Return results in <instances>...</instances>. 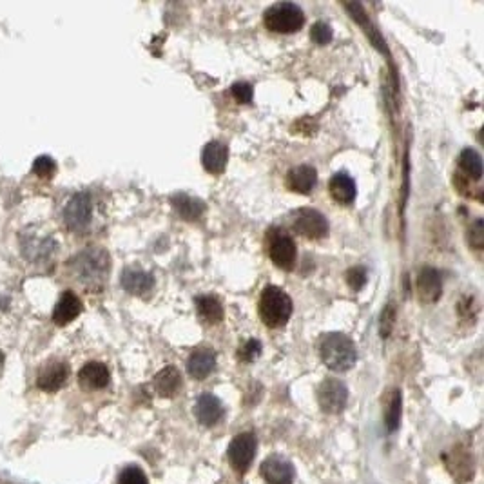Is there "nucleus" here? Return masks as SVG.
Returning <instances> with one entry per match:
<instances>
[{
    "mask_svg": "<svg viewBox=\"0 0 484 484\" xmlns=\"http://www.w3.org/2000/svg\"><path fill=\"white\" fill-rule=\"evenodd\" d=\"M181 388V376L176 367H165L154 377V390L162 398H174Z\"/></svg>",
    "mask_w": 484,
    "mask_h": 484,
    "instance_id": "obj_22",
    "label": "nucleus"
},
{
    "mask_svg": "<svg viewBox=\"0 0 484 484\" xmlns=\"http://www.w3.org/2000/svg\"><path fill=\"white\" fill-rule=\"evenodd\" d=\"M227 160H229V149L222 142H209L202 151L204 169L211 174H222L227 167Z\"/></svg>",
    "mask_w": 484,
    "mask_h": 484,
    "instance_id": "obj_16",
    "label": "nucleus"
},
{
    "mask_svg": "<svg viewBox=\"0 0 484 484\" xmlns=\"http://www.w3.org/2000/svg\"><path fill=\"white\" fill-rule=\"evenodd\" d=\"M294 231L307 240H322L328 232V222L316 209H299L294 214L292 222Z\"/></svg>",
    "mask_w": 484,
    "mask_h": 484,
    "instance_id": "obj_7",
    "label": "nucleus"
},
{
    "mask_svg": "<svg viewBox=\"0 0 484 484\" xmlns=\"http://www.w3.org/2000/svg\"><path fill=\"white\" fill-rule=\"evenodd\" d=\"M123 290H127L129 294L135 296H145L151 292L154 287V278L149 272H144L140 269H126L120 278Z\"/></svg>",
    "mask_w": 484,
    "mask_h": 484,
    "instance_id": "obj_19",
    "label": "nucleus"
},
{
    "mask_svg": "<svg viewBox=\"0 0 484 484\" xmlns=\"http://www.w3.org/2000/svg\"><path fill=\"white\" fill-rule=\"evenodd\" d=\"M417 290H419V298L425 303H435L441 298L443 292V283H441V274L435 269L426 267L423 269L417 280Z\"/></svg>",
    "mask_w": 484,
    "mask_h": 484,
    "instance_id": "obj_17",
    "label": "nucleus"
},
{
    "mask_svg": "<svg viewBox=\"0 0 484 484\" xmlns=\"http://www.w3.org/2000/svg\"><path fill=\"white\" fill-rule=\"evenodd\" d=\"M317 401L323 412L340 414L349 401V388L340 379H325L317 388Z\"/></svg>",
    "mask_w": 484,
    "mask_h": 484,
    "instance_id": "obj_9",
    "label": "nucleus"
},
{
    "mask_svg": "<svg viewBox=\"0 0 484 484\" xmlns=\"http://www.w3.org/2000/svg\"><path fill=\"white\" fill-rule=\"evenodd\" d=\"M111 374L104 363L91 361L78 372V383L86 390H102L109 385Z\"/></svg>",
    "mask_w": 484,
    "mask_h": 484,
    "instance_id": "obj_14",
    "label": "nucleus"
},
{
    "mask_svg": "<svg viewBox=\"0 0 484 484\" xmlns=\"http://www.w3.org/2000/svg\"><path fill=\"white\" fill-rule=\"evenodd\" d=\"M54 172H56V163L51 156H38L33 163V174H36L38 178L50 180L54 176Z\"/></svg>",
    "mask_w": 484,
    "mask_h": 484,
    "instance_id": "obj_26",
    "label": "nucleus"
},
{
    "mask_svg": "<svg viewBox=\"0 0 484 484\" xmlns=\"http://www.w3.org/2000/svg\"><path fill=\"white\" fill-rule=\"evenodd\" d=\"M468 241L474 249H483L484 234H483V220H476V223L470 227V234H468Z\"/></svg>",
    "mask_w": 484,
    "mask_h": 484,
    "instance_id": "obj_32",
    "label": "nucleus"
},
{
    "mask_svg": "<svg viewBox=\"0 0 484 484\" xmlns=\"http://www.w3.org/2000/svg\"><path fill=\"white\" fill-rule=\"evenodd\" d=\"M118 484H149V481L138 467H127L118 477Z\"/></svg>",
    "mask_w": 484,
    "mask_h": 484,
    "instance_id": "obj_27",
    "label": "nucleus"
},
{
    "mask_svg": "<svg viewBox=\"0 0 484 484\" xmlns=\"http://www.w3.org/2000/svg\"><path fill=\"white\" fill-rule=\"evenodd\" d=\"M252 86L247 84V82H238L232 86V96H234L240 104H250L252 102Z\"/></svg>",
    "mask_w": 484,
    "mask_h": 484,
    "instance_id": "obj_30",
    "label": "nucleus"
},
{
    "mask_svg": "<svg viewBox=\"0 0 484 484\" xmlns=\"http://www.w3.org/2000/svg\"><path fill=\"white\" fill-rule=\"evenodd\" d=\"M256 448H258V441H256V435L252 432H243V434L236 435L229 444V452H227L232 468L240 474H245L252 464Z\"/></svg>",
    "mask_w": 484,
    "mask_h": 484,
    "instance_id": "obj_6",
    "label": "nucleus"
},
{
    "mask_svg": "<svg viewBox=\"0 0 484 484\" xmlns=\"http://www.w3.org/2000/svg\"><path fill=\"white\" fill-rule=\"evenodd\" d=\"M259 354H262V343L258 340H249L240 349L238 358L243 363H252L254 359L259 358Z\"/></svg>",
    "mask_w": 484,
    "mask_h": 484,
    "instance_id": "obj_29",
    "label": "nucleus"
},
{
    "mask_svg": "<svg viewBox=\"0 0 484 484\" xmlns=\"http://www.w3.org/2000/svg\"><path fill=\"white\" fill-rule=\"evenodd\" d=\"M269 256L278 269L292 271L296 265V256H298L294 240L285 231H271V234H269Z\"/></svg>",
    "mask_w": 484,
    "mask_h": 484,
    "instance_id": "obj_5",
    "label": "nucleus"
},
{
    "mask_svg": "<svg viewBox=\"0 0 484 484\" xmlns=\"http://www.w3.org/2000/svg\"><path fill=\"white\" fill-rule=\"evenodd\" d=\"M109 267V254L100 247H89L82 250L77 258L73 259V271L77 274L78 280L87 285H98L107 278Z\"/></svg>",
    "mask_w": 484,
    "mask_h": 484,
    "instance_id": "obj_3",
    "label": "nucleus"
},
{
    "mask_svg": "<svg viewBox=\"0 0 484 484\" xmlns=\"http://www.w3.org/2000/svg\"><path fill=\"white\" fill-rule=\"evenodd\" d=\"M263 22H265L267 29H271V31L290 35V33L299 31L303 27V9L292 4V2H278V4L271 6L263 13Z\"/></svg>",
    "mask_w": 484,
    "mask_h": 484,
    "instance_id": "obj_4",
    "label": "nucleus"
},
{
    "mask_svg": "<svg viewBox=\"0 0 484 484\" xmlns=\"http://www.w3.org/2000/svg\"><path fill=\"white\" fill-rule=\"evenodd\" d=\"M294 476L292 462L281 455H271L262 462V477L267 484H292Z\"/></svg>",
    "mask_w": 484,
    "mask_h": 484,
    "instance_id": "obj_11",
    "label": "nucleus"
},
{
    "mask_svg": "<svg viewBox=\"0 0 484 484\" xmlns=\"http://www.w3.org/2000/svg\"><path fill=\"white\" fill-rule=\"evenodd\" d=\"M292 314V299L280 287H265L259 298V316L269 328L285 326Z\"/></svg>",
    "mask_w": 484,
    "mask_h": 484,
    "instance_id": "obj_2",
    "label": "nucleus"
},
{
    "mask_svg": "<svg viewBox=\"0 0 484 484\" xmlns=\"http://www.w3.org/2000/svg\"><path fill=\"white\" fill-rule=\"evenodd\" d=\"M69 377V367L66 361H60V359H51L40 368L38 372V377H36V385L38 388L44 390V392H59L66 383H68Z\"/></svg>",
    "mask_w": 484,
    "mask_h": 484,
    "instance_id": "obj_10",
    "label": "nucleus"
},
{
    "mask_svg": "<svg viewBox=\"0 0 484 484\" xmlns=\"http://www.w3.org/2000/svg\"><path fill=\"white\" fill-rule=\"evenodd\" d=\"M171 204L178 216L183 218L186 222H196L205 213L204 202H199L198 198H192L189 195H174L171 198Z\"/></svg>",
    "mask_w": 484,
    "mask_h": 484,
    "instance_id": "obj_21",
    "label": "nucleus"
},
{
    "mask_svg": "<svg viewBox=\"0 0 484 484\" xmlns=\"http://www.w3.org/2000/svg\"><path fill=\"white\" fill-rule=\"evenodd\" d=\"M196 310L202 322L216 325L223 319V305L214 296H199L196 298Z\"/></svg>",
    "mask_w": 484,
    "mask_h": 484,
    "instance_id": "obj_23",
    "label": "nucleus"
},
{
    "mask_svg": "<svg viewBox=\"0 0 484 484\" xmlns=\"http://www.w3.org/2000/svg\"><path fill=\"white\" fill-rule=\"evenodd\" d=\"M401 408H403V398H401V392L395 390L392 394V399L388 403V410H386V430L390 434H394L399 428V423H401Z\"/></svg>",
    "mask_w": 484,
    "mask_h": 484,
    "instance_id": "obj_25",
    "label": "nucleus"
},
{
    "mask_svg": "<svg viewBox=\"0 0 484 484\" xmlns=\"http://www.w3.org/2000/svg\"><path fill=\"white\" fill-rule=\"evenodd\" d=\"M347 281H349L350 289L361 290L367 283V271L363 267H354L350 269L349 274H347Z\"/></svg>",
    "mask_w": 484,
    "mask_h": 484,
    "instance_id": "obj_31",
    "label": "nucleus"
},
{
    "mask_svg": "<svg viewBox=\"0 0 484 484\" xmlns=\"http://www.w3.org/2000/svg\"><path fill=\"white\" fill-rule=\"evenodd\" d=\"M328 189H331L332 198L341 205L354 204L356 195H358L356 183H354V180L347 172H335L334 176H332L331 183H328Z\"/></svg>",
    "mask_w": 484,
    "mask_h": 484,
    "instance_id": "obj_20",
    "label": "nucleus"
},
{
    "mask_svg": "<svg viewBox=\"0 0 484 484\" xmlns=\"http://www.w3.org/2000/svg\"><path fill=\"white\" fill-rule=\"evenodd\" d=\"M216 368V354L209 347H199L189 356L187 361V372L190 377L202 381L209 377Z\"/></svg>",
    "mask_w": 484,
    "mask_h": 484,
    "instance_id": "obj_12",
    "label": "nucleus"
},
{
    "mask_svg": "<svg viewBox=\"0 0 484 484\" xmlns=\"http://www.w3.org/2000/svg\"><path fill=\"white\" fill-rule=\"evenodd\" d=\"M322 361L334 372H347L358 361V350L349 335L331 332L319 343Z\"/></svg>",
    "mask_w": 484,
    "mask_h": 484,
    "instance_id": "obj_1",
    "label": "nucleus"
},
{
    "mask_svg": "<svg viewBox=\"0 0 484 484\" xmlns=\"http://www.w3.org/2000/svg\"><path fill=\"white\" fill-rule=\"evenodd\" d=\"M459 167L474 180H481V176H483V160L476 149L462 151L461 156H459Z\"/></svg>",
    "mask_w": 484,
    "mask_h": 484,
    "instance_id": "obj_24",
    "label": "nucleus"
},
{
    "mask_svg": "<svg viewBox=\"0 0 484 484\" xmlns=\"http://www.w3.org/2000/svg\"><path fill=\"white\" fill-rule=\"evenodd\" d=\"M91 214H93L91 196L87 192H77L63 209V222L69 231L82 232L91 223Z\"/></svg>",
    "mask_w": 484,
    "mask_h": 484,
    "instance_id": "obj_8",
    "label": "nucleus"
},
{
    "mask_svg": "<svg viewBox=\"0 0 484 484\" xmlns=\"http://www.w3.org/2000/svg\"><path fill=\"white\" fill-rule=\"evenodd\" d=\"M196 419L199 425L204 426H214L223 416V404L222 401L213 394H202L196 401L195 407Z\"/></svg>",
    "mask_w": 484,
    "mask_h": 484,
    "instance_id": "obj_15",
    "label": "nucleus"
},
{
    "mask_svg": "<svg viewBox=\"0 0 484 484\" xmlns=\"http://www.w3.org/2000/svg\"><path fill=\"white\" fill-rule=\"evenodd\" d=\"M316 181L317 172L312 165H298V167L290 169L289 176H287L289 189L298 195H310L316 187Z\"/></svg>",
    "mask_w": 484,
    "mask_h": 484,
    "instance_id": "obj_18",
    "label": "nucleus"
},
{
    "mask_svg": "<svg viewBox=\"0 0 484 484\" xmlns=\"http://www.w3.org/2000/svg\"><path fill=\"white\" fill-rule=\"evenodd\" d=\"M383 323H386V326L383 328V332H381V335H388L390 334V328H392V325H394V307H392V303L386 307V310L383 312V316H381V325Z\"/></svg>",
    "mask_w": 484,
    "mask_h": 484,
    "instance_id": "obj_33",
    "label": "nucleus"
},
{
    "mask_svg": "<svg viewBox=\"0 0 484 484\" xmlns=\"http://www.w3.org/2000/svg\"><path fill=\"white\" fill-rule=\"evenodd\" d=\"M82 312V301L78 299V296L71 290H66L60 299L54 305L53 310V322L54 325L66 326L71 322H75Z\"/></svg>",
    "mask_w": 484,
    "mask_h": 484,
    "instance_id": "obj_13",
    "label": "nucleus"
},
{
    "mask_svg": "<svg viewBox=\"0 0 484 484\" xmlns=\"http://www.w3.org/2000/svg\"><path fill=\"white\" fill-rule=\"evenodd\" d=\"M310 36H312V40L316 42L317 45H326V44H331L334 33H332V27L328 26V24L316 22L312 26V31H310Z\"/></svg>",
    "mask_w": 484,
    "mask_h": 484,
    "instance_id": "obj_28",
    "label": "nucleus"
},
{
    "mask_svg": "<svg viewBox=\"0 0 484 484\" xmlns=\"http://www.w3.org/2000/svg\"><path fill=\"white\" fill-rule=\"evenodd\" d=\"M2 363H4V354L0 352V367H2Z\"/></svg>",
    "mask_w": 484,
    "mask_h": 484,
    "instance_id": "obj_34",
    "label": "nucleus"
}]
</instances>
